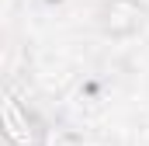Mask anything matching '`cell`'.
Segmentation results:
<instances>
[{"label": "cell", "instance_id": "1", "mask_svg": "<svg viewBox=\"0 0 149 146\" xmlns=\"http://www.w3.org/2000/svg\"><path fill=\"white\" fill-rule=\"evenodd\" d=\"M0 122H3V132H7L17 146H31V143H35L31 122L21 115V108H17L10 98H3V105H0Z\"/></svg>", "mask_w": 149, "mask_h": 146}]
</instances>
